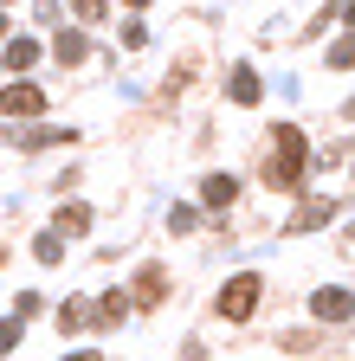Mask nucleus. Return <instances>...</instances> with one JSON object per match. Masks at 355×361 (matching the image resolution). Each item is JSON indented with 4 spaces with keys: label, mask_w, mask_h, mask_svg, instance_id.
<instances>
[{
    "label": "nucleus",
    "mask_w": 355,
    "mask_h": 361,
    "mask_svg": "<svg viewBox=\"0 0 355 361\" xmlns=\"http://www.w3.org/2000/svg\"><path fill=\"white\" fill-rule=\"evenodd\" d=\"M303 161H310V149H303V129H272V155H265V174H272V188H297L303 180Z\"/></svg>",
    "instance_id": "f257e3e1"
},
{
    "label": "nucleus",
    "mask_w": 355,
    "mask_h": 361,
    "mask_svg": "<svg viewBox=\"0 0 355 361\" xmlns=\"http://www.w3.org/2000/svg\"><path fill=\"white\" fill-rule=\"evenodd\" d=\"M258 290H265V284L252 278V271H239V278L219 290V316H227V323H246V316L258 310Z\"/></svg>",
    "instance_id": "f03ea898"
},
{
    "label": "nucleus",
    "mask_w": 355,
    "mask_h": 361,
    "mask_svg": "<svg viewBox=\"0 0 355 361\" xmlns=\"http://www.w3.org/2000/svg\"><path fill=\"white\" fill-rule=\"evenodd\" d=\"M46 110V90L39 84H13V90H0V116H39Z\"/></svg>",
    "instance_id": "7ed1b4c3"
},
{
    "label": "nucleus",
    "mask_w": 355,
    "mask_h": 361,
    "mask_svg": "<svg viewBox=\"0 0 355 361\" xmlns=\"http://www.w3.org/2000/svg\"><path fill=\"white\" fill-rule=\"evenodd\" d=\"M310 310H317L323 323H349V316H355V297H349V290H317V297H310Z\"/></svg>",
    "instance_id": "20e7f679"
},
{
    "label": "nucleus",
    "mask_w": 355,
    "mask_h": 361,
    "mask_svg": "<svg viewBox=\"0 0 355 361\" xmlns=\"http://www.w3.org/2000/svg\"><path fill=\"white\" fill-rule=\"evenodd\" d=\"M330 219H336V200H303L291 213V233H317V226H330Z\"/></svg>",
    "instance_id": "39448f33"
},
{
    "label": "nucleus",
    "mask_w": 355,
    "mask_h": 361,
    "mask_svg": "<svg viewBox=\"0 0 355 361\" xmlns=\"http://www.w3.org/2000/svg\"><path fill=\"white\" fill-rule=\"evenodd\" d=\"M162 284H168V271H162V264H143V271H136V303H143V310H155V303L168 297Z\"/></svg>",
    "instance_id": "423d86ee"
},
{
    "label": "nucleus",
    "mask_w": 355,
    "mask_h": 361,
    "mask_svg": "<svg viewBox=\"0 0 355 361\" xmlns=\"http://www.w3.org/2000/svg\"><path fill=\"white\" fill-rule=\"evenodd\" d=\"M233 194H239L233 174H207V180H200V200H207V207H233Z\"/></svg>",
    "instance_id": "0eeeda50"
},
{
    "label": "nucleus",
    "mask_w": 355,
    "mask_h": 361,
    "mask_svg": "<svg viewBox=\"0 0 355 361\" xmlns=\"http://www.w3.org/2000/svg\"><path fill=\"white\" fill-rule=\"evenodd\" d=\"M227 90H233V104H258V90H265V84H258L252 65H233V84H227Z\"/></svg>",
    "instance_id": "6e6552de"
},
{
    "label": "nucleus",
    "mask_w": 355,
    "mask_h": 361,
    "mask_svg": "<svg viewBox=\"0 0 355 361\" xmlns=\"http://www.w3.org/2000/svg\"><path fill=\"white\" fill-rule=\"evenodd\" d=\"M52 52H59V65H78L84 52H91V39H84V32H59V39H52Z\"/></svg>",
    "instance_id": "1a4fd4ad"
},
{
    "label": "nucleus",
    "mask_w": 355,
    "mask_h": 361,
    "mask_svg": "<svg viewBox=\"0 0 355 361\" xmlns=\"http://www.w3.org/2000/svg\"><path fill=\"white\" fill-rule=\"evenodd\" d=\"M91 226V207H59V219H52V233L65 239V233H84Z\"/></svg>",
    "instance_id": "9d476101"
},
{
    "label": "nucleus",
    "mask_w": 355,
    "mask_h": 361,
    "mask_svg": "<svg viewBox=\"0 0 355 361\" xmlns=\"http://www.w3.org/2000/svg\"><path fill=\"white\" fill-rule=\"evenodd\" d=\"M32 59H39V45H32V39H13V45H7V65H13V71H26Z\"/></svg>",
    "instance_id": "9b49d317"
},
{
    "label": "nucleus",
    "mask_w": 355,
    "mask_h": 361,
    "mask_svg": "<svg viewBox=\"0 0 355 361\" xmlns=\"http://www.w3.org/2000/svg\"><path fill=\"white\" fill-rule=\"evenodd\" d=\"M123 316H129V297H116V290H110V297L97 303V323H123Z\"/></svg>",
    "instance_id": "f8f14e48"
},
{
    "label": "nucleus",
    "mask_w": 355,
    "mask_h": 361,
    "mask_svg": "<svg viewBox=\"0 0 355 361\" xmlns=\"http://www.w3.org/2000/svg\"><path fill=\"white\" fill-rule=\"evenodd\" d=\"M20 329H26V316H7V323H0V355L20 348Z\"/></svg>",
    "instance_id": "ddd939ff"
},
{
    "label": "nucleus",
    "mask_w": 355,
    "mask_h": 361,
    "mask_svg": "<svg viewBox=\"0 0 355 361\" xmlns=\"http://www.w3.org/2000/svg\"><path fill=\"white\" fill-rule=\"evenodd\" d=\"M32 258H39V264H59V258H65V245H59V233H46V239H39V245H32Z\"/></svg>",
    "instance_id": "4468645a"
},
{
    "label": "nucleus",
    "mask_w": 355,
    "mask_h": 361,
    "mask_svg": "<svg viewBox=\"0 0 355 361\" xmlns=\"http://www.w3.org/2000/svg\"><path fill=\"white\" fill-rule=\"evenodd\" d=\"M330 65H336V71H349V65H355V32H349V39H336V45H330Z\"/></svg>",
    "instance_id": "2eb2a0df"
},
{
    "label": "nucleus",
    "mask_w": 355,
    "mask_h": 361,
    "mask_svg": "<svg viewBox=\"0 0 355 361\" xmlns=\"http://www.w3.org/2000/svg\"><path fill=\"white\" fill-rule=\"evenodd\" d=\"M84 316H91L84 303H59V329H84Z\"/></svg>",
    "instance_id": "dca6fc26"
},
{
    "label": "nucleus",
    "mask_w": 355,
    "mask_h": 361,
    "mask_svg": "<svg viewBox=\"0 0 355 361\" xmlns=\"http://www.w3.org/2000/svg\"><path fill=\"white\" fill-rule=\"evenodd\" d=\"M168 226L174 233H194V207H168Z\"/></svg>",
    "instance_id": "f3484780"
},
{
    "label": "nucleus",
    "mask_w": 355,
    "mask_h": 361,
    "mask_svg": "<svg viewBox=\"0 0 355 361\" xmlns=\"http://www.w3.org/2000/svg\"><path fill=\"white\" fill-rule=\"evenodd\" d=\"M65 361H97V355H91V348H78V355H65Z\"/></svg>",
    "instance_id": "a211bd4d"
},
{
    "label": "nucleus",
    "mask_w": 355,
    "mask_h": 361,
    "mask_svg": "<svg viewBox=\"0 0 355 361\" xmlns=\"http://www.w3.org/2000/svg\"><path fill=\"white\" fill-rule=\"evenodd\" d=\"M342 13H349V26H355V0H349V7H342Z\"/></svg>",
    "instance_id": "6ab92c4d"
},
{
    "label": "nucleus",
    "mask_w": 355,
    "mask_h": 361,
    "mask_svg": "<svg viewBox=\"0 0 355 361\" xmlns=\"http://www.w3.org/2000/svg\"><path fill=\"white\" fill-rule=\"evenodd\" d=\"M0 39H7V13H0Z\"/></svg>",
    "instance_id": "aec40b11"
},
{
    "label": "nucleus",
    "mask_w": 355,
    "mask_h": 361,
    "mask_svg": "<svg viewBox=\"0 0 355 361\" xmlns=\"http://www.w3.org/2000/svg\"><path fill=\"white\" fill-rule=\"evenodd\" d=\"M129 7H149V0H129Z\"/></svg>",
    "instance_id": "412c9836"
},
{
    "label": "nucleus",
    "mask_w": 355,
    "mask_h": 361,
    "mask_svg": "<svg viewBox=\"0 0 355 361\" xmlns=\"http://www.w3.org/2000/svg\"><path fill=\"white\" fill-rule=\"evenodd\" d=\"M0 7H7V0H0Z\"/></svg>",
    "instance_id": "4be33fe9"
}]
</instances>
